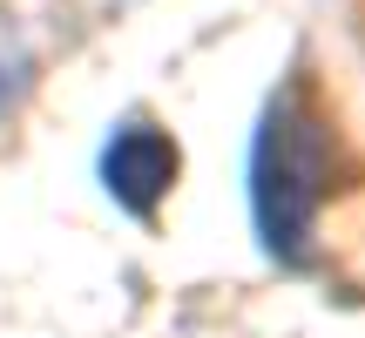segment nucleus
Wrapping results in <instances>:
<instances>
[{"label":"nucleus","mask_w":365,"mask_h":338,"mask_svg":"<svg viewBox=\"0 0 365 338\" xmlns=\"http://www.w3.org/2000/svg\"><path fill=\"white\" fill-rule=\"evenodd\" d=\"M27 88H34V48H27L21 21L0 7V122L27 102Z\"/></svg>","instance_id":"7ed1b4c3"},{"label":"nucleus","mask_w":365,"mask_h":338,"mask_svg":"<svg viewBox=\"0 0 365 338\" xmlns=\"http://www.w3.org/2000/svg\"><path fill=\"white\" fill-rule=\"evenodd\" d=\"M331 156H339L331 116L312 102L304 81H291L271 102V116L257 129V156H250V203H257V230L271 244V257L298 264L312 250L318 210L331 196Z\"/></svg>","instance_id":"f257e3e1"},{"label":"nucleus","mask_w":365,"mask_h":338,"mask_svg":"<svg viewBox=\"0 0 365 338\" xmlns=\"http://www.w3.org/2000/svg\"><path fill=\"white\" fill-rule=\"evenodd\" d=\"M182 176V149L170 129H156V122H122L115 135H108L102 149V190L115 196L129 217H156L163 196L176 190Z\"/></svg>","instance_id":"f03ea898"}]
</instances>
